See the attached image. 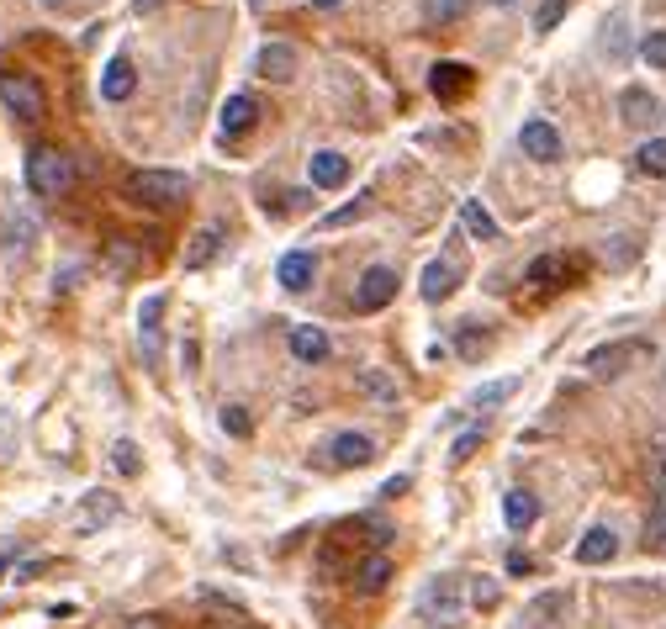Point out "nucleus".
<instances>
[{"mask_svg": "<svg viewBox=\"0 0 666 629\" xmlns=\"http://www.w3.org/2000/svg\"><path fill=\"white\" fill-rule=\"evenodd\" d=\"M413 614H418V624H429V629H460V619H466V582H460V577L423 582Z\"/></svg>", "mask_w": 666, "mask_h": 629, "instance_id": "nucleus-1", "label": "nucleus"}, {"mask_svg": "<svg viewBox=\"0 0 666 629\" xmlns=\"http://www.w3.org/2000/svg\"><path fill=\"white\" fill-rule=\"evenodd\" d=\"M191 196V180L180 170H133L127 175V201H138L148 212H164V207H180Z\"/></svg>", "mask_w": 666, "mask_h": 629, "instance_id": "nucleus-2", "label": "nucleus"}, {"mask_svg": "<svg viewBox=\"0 0 666 629\" xmlns=\"http://www.w3.org/2000/svg\"><path fill=\"white\" fill-rule=\"evenodd\" d=\"M27 185H32V196H43V201H59L69 185H74V164L59 154V148H32L27 154Z\"/></svg>", "mask_w": 666, "mask_h": 629, "instance_id": "nucleus-3", "label": "nucleus"}, {"mask_svg": "<svg viewBox=\"0 0 666 629\" xmlns=\"http://www.w3.org/2000/svg\"><path fill=\"white\" fill-rule=\"evenodd\" d=\"M0 101H6V111L22 117V122L43 117V90H37L32 74H0Z\"/></svg>", "mask_w": 666, "mask_h": 629, "instance_id": "nucleus-4", "label": "nucleus"}, {"mask_svg": "<svg viewBox=\"0 0 666 629\" xmlns=\"http://www.w3.org/2000/svg\"><path fill=\"white\" fill-rule=\"evenodd\" d=\"M392 302H397V270L370 265L360 275V286H355V307L360 312H381V307H392Z\"/></svg>", "mask_w": 666, "mask_h": 629, "instance_id": "nucleus-5", "label": "nucleus"}, {"mask_svg": "<svg viewBox=\"0 0 666 629\" xmlns=\"http://www.w3.org/2000/svg\"><path fill=\"white\" fill-rule=\"evenodd\" d=\"M323 466H339V471H360V466H370V455H376V444H370L365 434H333L328 444H323Z\"/></svg>", "mask_w": 666, "mask_h": 629, "instance_id": "nucleus-6", "label": "nucleus"}, {"mask_svg": "<svg viewBox=\"0 0 666 629\" xmlns=\"http://www.w3.org/2000/svg\"><path fill=\"white\" fill-rule=\"evenodd\" d=\"M117 513H122V497H111L106 487H96V492H85L80 513H74V529H80V534H96V529H106Z\"/></svg>", "mask_w": 666, "mask_h": 629, "instance_id": "nucleus-7", "label": "nucleus"}, {"mask_svg": "<svg viewBox=\"0 0 666 629\" xmlns=\"http://www.w3.org/2000/svg\"><path fill=\"white\" fill-rule=\"evenodd\" d=\"M640 355V344H598V349H587V376H598V381H614L629 370V360Z\"/></svg>", "mask_w": 666, "mask_h": 629, "instance_id": "nucleus-8", "label": "nucleus"}, {"mask_svg": "<svg viewBox=\"0 0 666 629\" xmlns=\"http://www.w3.org/2000/svg\"><path fill=\"white\" fill-rule=\"evenodd\" d=\"M328 349H333L328 328H318V323H296V328H291V355L302 360V365H318V360H328Z\"/></svg>", "mask_w": 666, "mask_h": 629, "instance_id": "nucleus-9", "label": "nucleus"}, {"mask_svg": "<svg viewBox=\"0 0 666 629\" xmlns=\"http://www.w3.org/2000/svg\"><path fill=\"white\" fill-rule=\"evenodd\" d=\"M518 143H524L529 159H561V133H555L550 122H524V133H518Z\"/></svg>", "mask_w": 666, "mask_h": 629, "instance_id": "nucleus-10", "label": "nucleus"}, {"mask_svg": "<svg viewBox=\"0 0 666 629\" xmlns=\"http://www.w3.org/2000/svg\"><path fill=\"white\" fill-rule=\"evenodd\" d=\"M614 555H619V534L614 529H587L582 534V545H577V561L582 566H608V561H614Z\"/></svg>", "mask_w": 666, "mask_h": 629, "instance_id": "nucleus-11", "label": "nucleus"}, {"mask_svg": "<svg viewBox=\"0 0 666 629\" xmlns=\"http://www.w3.org/2000/svg\"><path fill=\"white\" fill-rule=\"evenodd\" d=\"M455 286H460V275H455L450 259H434V265H423V281H418L423 302H450Z\"/></svg>", "mask_w": 666, "mask_h": 629, "instance_id": "nucleus-12", "label": "nucleus"}, {"mask_svg": "<svg viewBox=\"0 0 666 629\" xmlns=\"http://www.w3.org/2000/svg\"><path fill=\"white\" fill-rule=\"evenodd\" d=\"M619 111H624V122H629V127H651V122L661 117V101L651 96V90L629 85L624 96H619Z\"/></svg>", "mask_w": 666, "mask_h": 629, "instance_id": "nucleus-13", "label": "nucleus"}, {"mask_svg": "<svg viewBox=\"0 0 666 629\" xmlns=\"http://www.w3.org/2000/svg\"><path fill=\"white\" fill-rule=\"evenodd\" d=\"M133 90H138V74H133V64H127L122 53H117V59L106 64V74H101V96H106L111 106H117V101L133 96Z\"/></svg>", "mask_w": 666, "mask_h": 629, "instance_id": "nucleus-14", "label": "nucleus"}, {"mask_svg": "<svg viewBox=\"0 0 666 629\" xmlns=\"http://www.w3.org/2000/svg\"><path fill=\"white\" fill-rule=\"evenodd\" d=\"M254 69L265 74V80H291V69H296V53H291V43H265L259 48V59H254Z\"/></svg>", "mask_w": 666, "mask_h": 629, "instance_id": "nucleus-15", "label": "nucleus"}, {"mask_svg": "<svg viewBox=\"0 0 666 629\" xmlns=\"http://www.w3.org/2000/svg\"><path fill=\"white\" fill-rule=\"evenodd\" d=\"M307 175H312V185L333 191V185H344V180H349V159H344V154H333V148H323V154H312Z\"/></svg>", "mask_w": 666, "mask_h": 629, "instance_id": "nucleus-16", "label": "nucleus"}, {"mask_svg": "<svg viewBox=\"0 0 666 629\" xmlns=\"http://www.w3.org/2000/svg\"><path fill=\"white\" fill-rule=\"evenodd\" d=\"M159 312H164V296H148V302L138 307V339H143V360L159 365Z\"/></svg>", "mask_w": 666, "mask_h": 629, "instance_id": "nucleus-17", "label": "nucleus"}, {"mask_svg": "<svg viewBox=\"0 0 666 629\" xmlns=\"http://www.w3.org/2000/svg\"><path fill=\"white\" fill-rule=\"evenodd\" d=\"M429 85H434V96H439V101H455L460 90L471 85V69H466V64H450V59H444V64H434Z\"/></svg>", "mask_w": 666, "mask_h": 629, "instance_id": "nucleus-18", "label": "nucleus"}, {"mask_svg": "<svg viewBox=\"0 0 666 629\" xmlns=\"http://www.w3.org/2000/svg\"><path fill=\"white\" fill-rule=\"evenodd\" d=\"M312 281H318V259L312 254H286L281 259V286L286 291H312Z\"/></svg>", "mask_w": 666, "mask_h": 629, "instance_id": "nucleus-19", "label": "nucleus"}, {"mask_svg": "<svg viewBox=\"0 0 666 629\" xmlns=\"http://www.w3.org/2000/svg\"><path fill=\"white\" fill-rule=\"evenodd\" d=\"M259 122V101L254 96H228L222 101V133H244V127H254Z\"/></svg>", "mask_w": 666, "mask_h": 629, "instance_id": "nucleus-20", "label": "nucleus"}, {"mask_svg": "<svg viewBox=\"0 0 666 629\" xmlns=\"http://www.w3.org/2000/svg\"><path fill=\"white\" fill-rule=\"evenodd\" d=\"M386 582H392V561H386V555H365V561L355 566V592H381Z\"/></svg>", "mask_w": 666, "mask_h": 629, "instance_id": "nucleus-21", "label": "nucleus"}, {"mask_svg": "<svg viewBox=\"0 0 666 629\" xmlns=\"http://www.w3.org/2000/svg\"><path fill=\"white\" fill-rule=\"evenodd\" d=\"M571 614V592H545V598H534L529 603V624H561Z\"/></svg>", "mask_w": 666, "mask_h": 629, "instance_id": "nucleus-22", "label": "nucleus"}, {"mask_svg": "<svg viewBox=\"0 0 666 629\" xmlns=\"http://www.w3.org/2000/svg\"><path fill=\"white\" fill-rule=\"evenodd\" d=\"M217 254H222V228H196L191 249H185V265H191V270H201V265H212Z\"/></svg>", "mask_w": 666, "mask_h": 629, "instance_id": "nucleus-23", "label": "nucleus"}, {"mask_svg": "<svg viewBox=\"0 0 666 629\" xmlns=\"http://www.w3.org/2000/svg\"><path fill=\"white\" fill-rule=\"evenodd\" d=\"M534 513H540V503H534V492L513 487V492L503 497V518H508V529H529V524H534Z\"/></svg>", "mask_w": 666, "mask_h": 629, "instance_id": "nucleus-24", "label": "nucleus"}, {"mask_svg": "<svg viewBox=\"0 0 666 629\" xmlns=\"http://www.w3.org/2000/svg\"><path fill=\"white\" fill-rule=\"evenodd\" d=\"M355 386H360V392H365V397H376V402H386V407H392V402H397V381H392V376H386V370H376V365H365V370H360V376H355Z\"/></svg>", "mask_w": 666, "mask_h": 629, "instance_id": "nucleus-25", "label": "nucleus"}, {"mask_svg": "<svg viewBox=\"0 0 666 629\" xmlns=\"http://www.w3.org/2000/svg\"><path fill=\"white\" fill-rule=\"evenodd\" d=\"M566 254H540V259H534V265H529V286H561L566 281Z\"/></svg>", "mask_w": 666, "mask_h": 629, "instance_id": "nucleus-26", "label": "nucleus"}, {"mask_svg": "<svg viewBox=\"0 0 666 629\" xmlns=\"http://www.w3.org/2000/svg\"><path fill=\"white\" fill-rule=\"evenodd\" d=\"M460 222H466L471 238H497V222L487 217V207H481V201H460Z\"/></svg>", "mask_w": 666, "mask_h": 629, "instance_id": "nucleus-27", "label": "nucleus"}, {"mask_svg": "<svg viewBox=\"0 0 666 629\" xmlns=\"http://www.w3.org/2000/svg\"><path fill=\"white\" fill-rule=\"evenodd\" d=\"M651 497H656V518H651V534H661V518H666V450L651 460Z\"/></svg>", "mask_w": 666, "mask_h": 629, "instance_id": "nucleus-28", "label": "nucleus"}, {"mask_svg": "<svg viewBox=\"0 0 666 629\" xmlns=\"http://www.w3.org/2000/svg\"><path fill=\"white\" fill-rule=\"evenodd\" d=\"M106 270H111V275H133V270H138V249L127 244V238H111V249H106Z\"/></svg>", "mask_w": 666, "mask_h": 629, "instance_id": "nucleus-29", "label": "nucleus"}, {"mask_svg": "<svg viewBox=\"0 0 666 629\" xmlns=\"http://www.w3.org/2000/svg\"><path fill=\"white\" fill-rule=\"evenodd\" d=\"M518 392V376H508V381H487V386H476L471 392V407H497V402H508Z\"/></svg>", "mask_w": 666, "mask_h": 629, "instance_id": "nucleus-30", "label": "nucleus"}, {"mask_svg": "<svg viewBox=\"0 0 666 629\" xmlns=\"http://www.w3.org/2000/svg\"><path fill=\"white\" fill-rule=\"evenodd\" d=\"M466 6H471V0H423V16H429L434 27H444V22H460Z\"/></svg>", "mask_w": 666, "mask_h": 629, "instance_id": "nucleus-31", "label": "nucleus"}, {"mask_svg": "<svg viewBox=\"0 0 666 629\" xmlns=\"http://www.w3.org/2000/svg\"><path fill=\"white\" fill-rule=\"evenodd\" d=\"M635 164H640L645 175H666V138H651V143H640Z\"/></svg>", "mask_w": 666, "mask_h": 629, "instance_id": "nucleus-32", "label": "nucleus"}, {"mask_svg": "<svg viewBox=\"0 0 666 629\" xmlns=\"http://www.w3.org/2000/svg\"><path fill=\"white\" fill-rule=\"evenodd\" d=\"M111 466H117L122 476H138V471H143L138 444H133V439H117V444H111Z\"/></svg>", "mask_w": 666, "mask_h": 629, "instance_id": "nucleus-33", "label": "nucleus"}, {"mask_svg": "<svg viewBox=\"0 0 666 629\" xmlns=\"http://www.w3.org/2000/svg\"><path fill=\"white\" fill-rule=\"evenodd\" d=\"M222 429H228L233 439H249V434H254V418H249V407L228 402V407H222Z\"/></svg>", "mask_w": 666, "mask_h": 629, "instance_id": "nucleus-34", "label": "nucleus"}, {"mask_svg": "<svg viewBox=\"0 0 666 629\" xmlns=\"http://www.w3.org/2000/svg\"><path fill=\"white\" fill-rule=\"evenodd\" d=\"M455 349H460L466 360H476L481 349H487V333H481V323H466V328H460V333H455Z\"/></svg>", "mask_w": 666, "mask_h": 629, "instance_id": "nucleus-35", "label": "nucleus"}, {"mask_svg": "<svg viewBox=\"0 0 666 629\" xmlns=\"http://www.w3.org/2000/svg\"><path fill=\"white\" fill-rule=\"evenodd\" d=\"M640 53H645V64H656V69H666V32H645V43H640Z\"/></svg>", "mask_w": 666, "mask_h": 629, "instance_id": "nucleus-36", "label": "nucleus"}, {"mask_svg": "<svg viewBox=\"0 0 666 629\" xmlns=\"http://www.w3.org/2000/svg\"><path fill=\"white\" fill-rule=\"evenodd\" d=\"M603 259H608V265H629V259H635V238H608V249H603Z\"/></svg>", "mask_w": 666, "mask_h": 629, "instance_id": "nucleus-37", "label": "nucleus"}, {"mask_svg": "<svg viewBox=\"0 0 666 629\" xmlns=\"http://www.w3.org/2000/svg\"><path fill=\"white\" fill-rule=\"evenodd\" d=\"M471 603L476 608H492L497 603V582L492 577H471Z\"/></svg>", "mask_w": 666, "mask_h": 629, "instance_id": "nucleus-38", "label": "nucleus"}, {"mask_svg": "<svg viewBox=\"0 0 666 629\" xmlns=\"http://www.w3.org/2000/svg\"><path fill=\"white\" fill-rule=\"evenodd\" d=\"M370 207V196H355V201H349V207L344 212H333V217H323V228H344V222H355L360 212Z\"/></svg>", "mask_w": 666, "mask_h": 629, "instance_id": "nucleus-39", "label": "nucleus"}, {"mask_svg": "<svg viewBox=\"0 0 666 629\" xmlns=\"http://www.w3.org/2000/svg\"><path fill=\"white\" fill-rule=\"evenodd\" d=\"M476 450H481V429H466V434L455 439V450H450V455H455V466H460V460H471Z\"/></svg>", "mask_w": 666, "mask_h": 629, "instance_id": "nucleus-40", "label": "nucleus"}, {"mask_svg": "<svg viewBox=\"0 0 666 629\" xmlns=\"http://www.w3.org/2000/svg\"><path fill=\"white\" fill-rule=\"evenodd\" d=\"M561 16H566V0H550V6H540V16H534V27L550 32L555 22H561Z\"/></svg>", "mask_w": 666, "mask_h": 629, "instance_id": "nucleus-41", "label": "nucleus"}, {"mask_svg": "<svg viewBox=\"0 0 666 629\" xmlns=\"http://www.w3.org/2000/svg\"><path fill=\"white\" fill-rule=\"evenodd\" d=\"M619 32H624V22L614 16V22H608V37H603V53H608V59H624V43H619Z\"/></svg>", "mask_w": 666, "mask_h": 629, "instance_id": "nucleus-42", "label": "nucleus"}, {"mask_svg": "<svg viewBox=\"0 0 666 629\" xmlns=\"http://www.w3.org/2000/svg\"><path fill=\"white\" fill-rule=\"evenodd\" d=\"M11 444H16V418H11V413H0V460L11 455Z\"/></svg>", "mask_w": 666, "mask_h": 629, "instance_id": "nucleus-43", "label": "nucleus"}, {"mask_svg": "<svg viewBox=\"0 0 666 629\" xmlns=\"http://www.w3.org/2000/svg\"><path fill=\"white\" fill-rule=\"evenodd\" d=\"M127 629H164V619H159V614H138V619L127 624Z\"/></svg>", "mask_w": 666, "mask_h": 629, "instance_id": "nucleus-44", "label": "nucleus"}, {"mask_svg": "<svg viewBox=\"0 0 666 629\" xmlns=\"http://www.w3.org/2000/svg\"><path fill=\"white\" fill-rule=\"evenodd\" d=\"M402 492H407V476H392V481L381 487V497H402Z\"/></svg>", "mask_w": 666, "mask_h": 629, "instance_id": "nucleus-45", "label": "nucleus"}, {"mask_svg": "<svg viewBox=\"0 0 666 629\" xmlns=\"http://www.w3.org/2000/svg\"><path fill=\"white\" fill-rule=\"evenodd\" d=\"M133 11H143V16H148V11H159V0H133Z\"/></svg>", "mask_w": 666, "mask_h": 629, "instance_id": "nucleus-46", "label": "nucleus"}, {"mask_svg": "<svg viewBox=\"0 0 666 629\" xmlns=\"http://www.w3.org/2000/svg\"><path fill=\"white\" fill-rule=\"evenodd\" d=\"M312 6H318V11H333V6H344V0H312Z\"/></svg>", "mask_w": 666, "mask_h": 629, "instance_id": "nucleus-47", "label": "nucleus"}, {"mask_svg": "<svg viewBox=\"0 0 666 629\" xmlns=\"http://www.w3.org/2000/svg\"><path fill=\"white\" fill-rule=\"evenodd\" d=\"M43 6H53V11H59V6H69V0H43Z\"/></svg>", "mask_w": 666, "mask_h": 629, "instance_id": "nucleus-48", "label": "nucleus"}, {"mask_svg": "<svg viewBox=\"0 0 666 629\" xmlns=\"http://www.w3.org/2000/svg\"><path fill=\"white\" fill-rule=\"evenodd\" d=\"M492 6H518V0H492Z\"/></svg>", "mask_w": 666, "mask_h": 629, "instance_id": "nucleus-49", "label": "nucleus"}, {"mask_svg": "<svg viewBox=\"0 0 666 629\" xmlns=\"http://www.w3.org/2000/svg\"><path fill=\"white\" fill-rule=\"evenodd\" d=\"M249 6H259V0H249Z\"/></svg>", "mask_w": 666, "mask_h": 629, "instance_id": "nucleus-50", "label": "nucleus"}, {"mask_svg": "<svg viewBox=\"0 0 666 629\" xmlns=\"http://www.w3.org/2000/svg\"><path fill=\"white\" fill-rule=\"evenodd\" d=\"M661 376H666V370H661Z\"/></svg>", "mask_w": 666, "mask_h": 629, "instance_id": "nucleus-51", "label": "nucleus"}]
</instances>
